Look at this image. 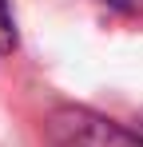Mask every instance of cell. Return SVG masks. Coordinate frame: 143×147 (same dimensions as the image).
Wrapping results in <instances>:
<instances>
[{
    "instance_id": "4",
    "label": "cell",
    "mask_w": 143,
    "mask_h": 147,
    "mask_svg": "<svg viewBox=\"0 0 143 147\" xmlns=\"http://www.w3.org/2000/svg\"><path fill=\"white\" fill-rule=\"evenodd\" d=\"M139 139H143V131H139Z\"/></svg>"
},
{
    "instance_id": "1",
    "label": "cell",
    "mask_w": 143,
    "mask_h": 147,
    "mask_svg": "<svg viewBox=\"0 0 143 147\" xmlns=\"http://www.w3.org/2000/svg\"><path fill=\"white\" fill-rule=\"evenodd\" d=\"M48 147H143L139 135L123 131L119 123L95 115L88 107H60L48 115Z\"/></svg>"
},
{
    "instance_id": "2",
    "label": "cell",
    "mask_w": 143,
    "mask_h": 147,
    "mask_svg": "<svg viewBox=\"0 0 143 147\" xmlns=\"http://www.w3.org/2000/svg\"><path fill=\"white\" fill-rule=\"evenodd\" d=\"M16 48V16H12V4L0 0V56Z\"/></svg>"
},
{
    "instance_id": "3",
    "label": "cell",
    "mask_w": 143,
    "mask_h": 147,
    "mask_svg": "<svg viewBox=\"0 0 143 147\" xmlns=\"http://www.w3.org/2000/svg\"><path fill=\"white\" fill-rule=\"evenodd\" d=\"M107 4H115L123 12H143V0H107Z\"/></svg>"
}]
</instances>
